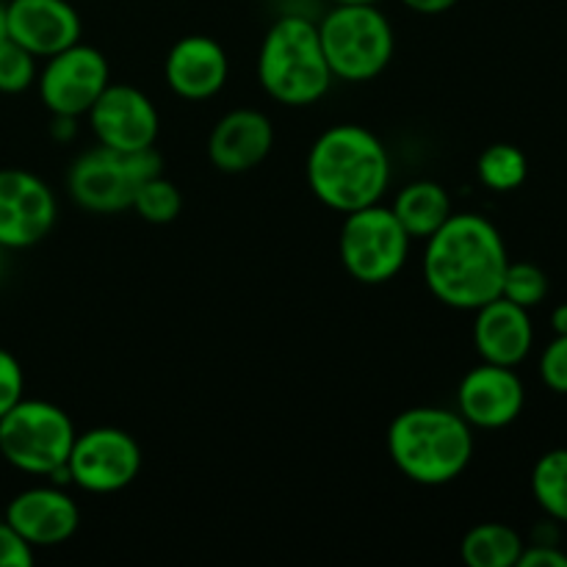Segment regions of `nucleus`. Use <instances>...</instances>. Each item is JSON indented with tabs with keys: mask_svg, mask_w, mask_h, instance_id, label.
Instances as JSON below:
<instances>
[{
	"mask_svg": "<svg viewBox=\"0 0 567 567\" xmlns=\"http://www.w3.org/2000/svg\"><path fill=\"white\" fill-rule=\"evenodd\" d=\"M507 266L504 236L480 214H452L426 238L424 282L446 308L476 310L502 297Z\"/></svg>",
	"mask_w": 567,
	"mask_h": 567,
	"instance_id": "f257e3e1",
	"label": "nucleus"
},
{
	"mask_svg": "<svg viewBox=\"0 0 567 567\" xmlns=\"http://www.w3.org/2000/svg\"><path fill=\"white\" fill-rule=\"evenodd\" d=\"M308 186L327 208L352 214L382 199L391 186V155L363 125H332L308 153Z\"/></svg>",
	"mask_w": 567,
	"mask_h": 567,
	"instance_id": "f03ea898",
	"label": "nucleus"
},
{
	"mask_svg": "<svg viewBox=\"0 0 567 567\" xmlns=\"http://www.w3.org/2000/svg\"><path fill=\"white\" fill-rule=\"evenodd\" d=\"M388 454L415 485H449L474 460V426L457 410L410 408L388 426Z\"/></svg>",
	"mask_w": 567,
	"mask_h": 567,
	"instance_id": "7ed1b4c3",
	"label": "nucleus"
},
{
	"mask_svg": "<svg viewBox=\"0 0 567 567\" xmlns=\"http://www.w3.org/2000/svg\"><path fill=\"white\" fill-rule=\"evenodd\" d=\"M258 81L271 100L291 109L319 103L336 81L324 59L319 25L299 14L280 17L260 44Z\"/></svg>",
	"mask_w": 567,
	"mask_h": 567,
	"instance_id": "20e7f679",
	"label": "nucleus"
},
{
	"mask_svg": "<svg viewBox=\"0 0 567 567\" xmlns=\"http://www.w3.org/2000/svg\"><path fill=\"white\" fill-rule=\"evenodd\" d=\"M319 39L332 78L363 83L388 70L396 37L377 3H336L319 22Z\"/></svg>",
	"mask_w": 567,
	"mask_h": 567,
	"instance_id": "39448f33",
	"label": "nucleus"
},
{
	"mask_svg": "<svg viewBox=\"0 0 567 567\" xmlns=\"http://www.w3.org/2000/svg\"><path fill=\"white\" fill-rule=\"evenodd\" d=\"M78 432L59 404L20 399L0 419V457L22 474L53 476L70 460Z\"/></svg>",
	"mask_w": 567,
	"mask_h": 567,
	"instance_id": "423d86ee",
	"label": "nucleus"
},
{
	"mask_svg": "<svg viewBox=\"0 0 567 567\" xmlns=\"http://www.w3.org/2000/svg\"><path fill=\"white\" fill-rule=\"evenodd\" d=\"M164 172L155 147L138 153H122L111 147H94L72 164L66 186L70 197L92 214H120L133 203L142 181Z\"/></svg>",
	"mask_w": 567,
	"mask_h": 567,
	"instance_id": "0eeeda50",
	"label": "nucleus"
},
{
	"mask_svg": "<svg viewBox=\"0 0 567 567\" xmlns=\"http://www.w3.org/2000/svg\"><path fill=\"white\" fill-rule=\"evenodd\" d=\"M408 230L385 205H369L347 214L338 238V255L349 277L363 286H382L404 269L410 255Z\"/></svg>",
	"mask_w": 567,
	"mask_h": 567,
	"instance_id": "6e6552de",
	"label": "nucleus"
},
{
	"mask_svg": "<svg viewBox=\"0 0 567 567\" xmlns=\"http://www.w3.org/2000/svg\"><path fill=\"white\" fill-rule=\"evenodd\" d=\"M66 468H70L72 485L86 493L109 496L136 482L142 471V449L131 432L116 430V426H97L75 437Z\"/></svg>",
	"mask_w": 567,
	"mask_h": 567,
	"instance_id": "1a4fd4ad",
	"label": "nucleus"
},
{
	"mask_svg": "<svg viewBox=\"0 0 567 567\" xmlns=\"http://www.w3.org/2000/svg\"><path fill=\"white\" fill-rule=\"evenodd\" d=\"M111 83L109 59L92 44L75 42L50 55L39 75V94L53 116H86L94 100Z\"/></svg>",
	"mask_w": 567,
	"mask_h": 567,
	"instance_id": "9d476101",
	"label": "nucleus"
},
{
	"mask_svg": "<svg viewBox=\"0 0 567 567\" xmlns=\"http://www.w3.org/2000/svg\"><path fill=\"white\" fill-rule=\"evenodd\" d=\"M86 116L97 142L122 153L155 147L161 131V116L153 100L127 83H109Z\"/></svg>",
	"mask_w": 567,
	"mask_h": 567,
	"instance_id": "9b49d317",
	"label": "nucleus"
},
{
	"mask_svg": "<svg viewBox=\"0 0 567 567\" xmlns=\"http://www.w3.org/2000/svg\"><path fill=\"white\" fill-rule=\"evenodd\" d=\"M53 225L55 197L48 183L25 169H0V247H33Z\"/></svg>",
	"mask_w": 567,
	"mask_h": 567,
	"instance_id": "f8f14e48",
	"label": "nucleus"
},
{
	"mask_svg": "<svg viewBox=\"0 0 567 567\" xmlns=\"http://www.w3.org/2000/svg\"><path fill=\"white\" fill-rule=\"evenodd\" d=\"M526 388L515 369L480 363L460 380L457 413L476 430H504L524 413Z\"/></svg>",
	"mask_w": 567,
	"mask_h": 567,
	"instance_id": "ddd939ff",
	"label": "nucleus"
},
{
	"mask_svg": "<svg viewBox=\"0 0 567 567\" xmlns=\"http://www.w3.org/2000/svg\"><path fill=\"white\" fill-rule=\"evenodd\" d=\"M6 524L31 548L61 546L81 526V507L59 485L28 487L9 502Z\"/></svg>",
	"mask_w": 567,
	"mask_h": 567,
	"instance_id": "4468645a",
	"label": "nucleus"
},
{
	"mask_svg": "<svg viewBox=\"0 0 567 567\" xmlns=\"http://www.w3.org/2000/svg\"><path fill=\"white\" fill-rule=\"evenodd\" d=\"M6 25L17 44L37 59H50L81 42V17L66 0H11Z\"/></svg>",
	"mask_w": 567,
	"mask_h": 567,
	"instance_id": "2eb2a0df",
	"label": "nucleus"
},
{
	"mask_svg": "<svg viewBox=\"0 0 567 567\" xmlns=\"http://www.w3.org/2000/svg\"><path fill=\"white\" fill-rule=\"evenodd\" d=\"M275 147V125L258 109L221 116L208 136V161L225 175H244L264 164Z\"/></svg>",
	"mask_w": 567,
	"mask_h": 567,
	"instance_id": "dca6fc26",
	"label": "nucleus"
},
{
	"mask_svg": "<svg viewBox=\"0 0 567 567\" xmlns=\"http://www.w3.org/2000/svg\"><path fill=\"white\" fill-rule=\"evenodd\" d=\"M474 347L482 363L518 369L535 347V324L529 310L496 297L474 310Z\"/></svg>",
	"mask_w": 567,
	"mask_h": 567,
	"instance_id": "f3484780",
	"label": "nucleus"
},
{
	"mask_svg": "<svg viewBox=\"0 0 567 567\" xmlns=\"http://www.w3.org/2000/svg\"><path fill=\"white\" fill-rule=\"evenodd\" d=\"M230 61L216 39L192 33L172 44L166 53L164 78L172 92L183 100H208L225 89Z\"/></svg>",
	"mask_w": 567,
	"mask_h": 567,
	"instance_id": "a211bd4d",
	"label": "nucleus"
},
{
	"mask_svg": "<svg viewBox=\"0 0 567 567\" xmlns=\"http://www.w3.org/2000/svg\"><path fill=\"white\" fill-rule=\"evenodd\" d=\"M393 214L402 221L410 238L426 241L432 233L441 230L449 221L452 210V197L446 188L435 181H415L404 186L393 199Z\"/></svg>",
	"mask_w": 567,
	"mask_h": 567,
	"instance_id": "6ab92c4d",
	"label": "nucleus"
},
{
	"mask_svg": "<svg viewBox=\"0 0 567 567\" xmlns=\"http://www.w3.org/2000/svg\"><path fill=\"white\" fill-rule=\"evenodd\" d=\"M524 537L507 524H480L465 532L460 557L468 567H518Z\"/></svg>",
	"mask_w": 567,
	"mask_h": 567,
	"instance_id": "aec40b11",
	"label": "nucleus"
},
{
	"mask_svg": "<svg viewBox=\"0 0 567 567\" xmlns=\"http://www.w3.org/2000/svg\"><path fill=\"white\" fill-rule=\"evenodd\" d=\"M532 496L554 520L567 524V449H551L532 468Z\"/></svg>",
	"mask_w": 567,
	"mask_h": 567,
	"instance_id": "412c9836",
	"label": "nucleus"
},
{
	"mask_svg": "<svg viewBox=\"0 0 567 567\" xmlns=\"http://www.w3.org/2000/svg\"><path fill=\"white\" fill-rule=\"evenodd\" d=\"M476 175H480L482 186H487L496 194L515 192L526 183V175H529V161H526V153L515 144L498 142L485 147V153L476 161Z\"/></svg>",
	"mask_w": 567,
	"mask_h": 567,
	"instance_id": "4be33fe9",
	"label": "nucleus"
},
{
	"mask_svg": "<svg viewBox=\"0 0 567 567\" xmlns=\"http://www.w3.org/2000/svg\"><path fill=\"white\" fill-rule=\"evenodd\" d=\"M131 208L150 225H169L181 216L183 194L172 181H166L164 172L142 181V186L133 194Z\"/></svg>",
	"mask_w": 567,
	"mask_h": 567,
	"instance_id": "5701e85b",
	"label": "nucleus"
},
{
	"mask_svg": "<svg viewBox=\"0 0 567 567\" xmlns=\"http://www.w3.org/2000/svg\"><path fill=\"white\" fill-rule=\"evenodd\" d=\"M548 275L537 264L529 260H509L507 271H504L502 297L509 302L520 305V308L532 310L537 305L546 302L548 297Z\"/></svg>",
	"mask_w": 567,
	"mask_h": 567,
	"instance_id": "b1692460",
	"label": "nucleus"
},
{
	"mask_svg": "<svg viewBox=\"0 0 567 567\" xmlns=\"http://www.w3.org/2000/svg\"><path fill=\"white\" fill-rule=\"evenodd\" d=\"M37 81V55L6 37L0 39V92L20 94Z\"/></svg>",
	"mask_w": 567,
	"mask_h": 567,
	"instance_id": "393cba45",
	"label": "nucleus"
},
{
	"mask_svg": "<svg viewBox=\"0 0 567 567\" xmlns=\"http://www.w3.org/2000/svg\"><path fill=\"white\" fill-rule=\"evenodd\" d=\"M540 380L557 396H567V336H554V341L540 354Z\"/></svg>",
	"mask_w": 567,
	"mask_h": 567,
	"instance_id": "a878e982",
	"label": "nucleus"
},
{
	"mask_svg": "<svg viewBox=\"0 0 567 567\" xmlns=\"http://www.w3.org/2000/svg\"><path fill=\"white\" fill-rule=\"evenodd\" d=\"M25 391V377H22L20 363L11 352L0 349V419L14 408Z\"/></svg>",
	"mask_w": 567,
	"mask_h": 567,
	"instance_id": "bb28decb",
	"label": "nucleus"
},
{
	"mask_svg": "<svg viewBox=\"0 0 567 567\" xmlns=\"http://www.w3.org/2000/svg\"><path fill=\"white\" fill-rule=\"evenodd\" d=\"M28 565H33V548L3 520V524H0V567Z\"/></svg>",
	"mask_w": 567,
	"mask_h": 567,
	"instance_id": "cd10ccee",
	"label": "nucleus"
},
{
	"mask_svg": "<svg viewBox=\"0 0 567 567\" xmlns=\"http://www.w3.org/2000/svg\"><path fill=\"white\" fill-rule=\"evenodd\" d=\"M518 567H567V551L557 543H529L520 551Z\"/></svg>",
	"mask_w": 567,
	"mask_h": 567,
	"instance_id": "c85d7f7f",
	"label": "nucleus"
},
{
	"mask_svg": "<svg viewBox=\"0 0 567 567\" xmlns=\"http://www.w3.org/2000/svg\"><path fill=\"white\" fill-rule=\"evenodd\" d=\"M402 3L408 6V9H413L415 14L432 17V14H443V11L454 9L460 0H402Z\"/></svg>",
	"mask_w": 567,
	"mask_h": 567,
	"instance_id": "c756f323",
	"label": "nucleus"
},
{
	"mask_svg": "<svg viewBox=\"0 0 567 567\" xmlns=\"http://www.w3.org/2000/svg\"><path fill=\"white\" fill-rule=\"evenodd\" d=\"M551 330H554V336H567V302L557 305V308H554Z\"/></svg>",
	"mask_w": 567,
	"mask_h": 567,
	"instance_id": "7c9ffc66",
	"label": "nucleus"
},
{
	"mask_svg": "<svg viewBox=\"0 0 567 567\" xmlns=\"http://www.w3.org/2000/svg\"><path fill=\"white\" fill-rule=\"evenodd\" d=\"M9 37V25H6V6L0 3V39Z\"/></svg>",
	"mask_w": 567,
	"mask_h": 567,
	"instance_id": "2f4dec72",
	"label": "nucleus"
},
{
	"mask_svg": "<svg viewBox=\"0 0 567 567\" xmlns=\"http://www.w3.org/2000/svg\"><path fill=\"white\" fill-rule=\"evenodd\" d=\"M332 3H380V0H332Z\"/></svg>",
	"mask_w": 567,
	"mask_h": 567,
	"instance_id": "473e14b6",
	"label": "nucleus"
},
{
	"mask_svg": "<svg viewBox=\"0 0 567 567\" xmlns=\"http://www.w3.org/2000/svg\"><path fill=\"white\" fill-rule=\"evenodd\" d=\"M565 551H567V546H565Z\"/></svg>",
	"mask_w": 567,
	"mask_h": 567,
	"instance_id": "72a5a7b5",
	"label": "nucleus"
}]
</instances>
